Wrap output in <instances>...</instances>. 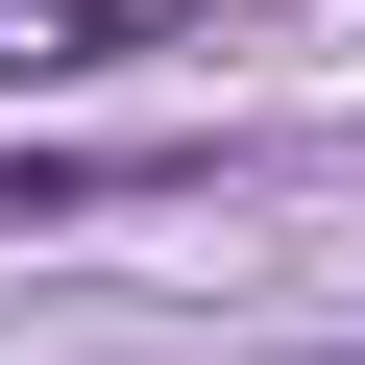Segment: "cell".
I'll return each mask as SVG.
<instances>
[{
	"mask_svg": "<svg viewBox=\"0 0 365 365\" xmlns=\"http://www.w3.org/2000/svg\"><path fill=\"white\" fill-rule=\"evenodd\" d=\"M170 25H195V0H0V73H122Z\"/></svg>",
	"mask_w": 365,
	"mask_h": 365,
	"instance_id": "1",
	"label": "cell"
}]
</instances>
